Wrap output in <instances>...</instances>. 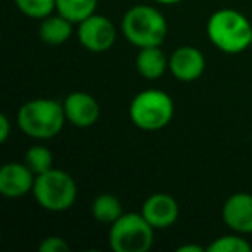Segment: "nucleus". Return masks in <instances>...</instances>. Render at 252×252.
I'll return each mask as SVG.
<instances>
[{
  "instance_id": "obj_1",
  "label": "nucleus",
  "mask_w": 252,
  "mask_h": 252,
  "mask_svg": "<svg viewBox=\"0 0 252 252\" xmlns=\"http://www.w3.org/2000/svg\"><path fill=\"white\" fill-rule=\"evenodd\" d=\"M66 112L63 102L54 98H33L19 107V130L35 140H49L63 131L66 125Z\"/></svg>"
},
{
  "instance_id": "obj_2",
  "label": "nucleus",
  "mask_w": 252,
  "mask_h": 252,
  "mask_svg": "<svg viewBox=\"0 0 252 252\" xmlns=\"http://www.w3.org/2000/svg\"><path fill=\"white\" fill-rule=\"evenodd\" d=\"M206 33L218 50L224 54H240L251 47L252 25L235 9H220L207 19Z\"/></svg>"
},
{
  "instance_id": "obj_3",
  "label": "nucleus",
  "mask_w": 252,
  "mask_h": 252,
  "mask_svg": "<svg viewBox=\"0 0 252 252\" xmlns=\"http://www.w3.org/2000/svg\"><path fill=\"white\" fill-rule=\"evenodd\" d=\"M121 32L137 49L161 47L168 36V21L159 9L138 4L125 12L121 19Z\"/></svg>"
},
{
  "instance_id": "obj_4",
  "label": "nucleus",
  "mask_w": 252,
  "mask_h": 252,
  "mask_svg": "<svg viewBox=\"0 0 252 252\" xmlns=\"http://www.w3.org/2000/svg\"><path fill=\"white\" fill-rule=\"evenodd\" d=\"M130 119L142 131H159L171 123L175 116V102L162 90L149 88L138 92L130 102Z\"/></svg>"
},
{
  "instance_id": "obj_5",
  "label": "nucleus",
  "mask_w": 252,
  "mask_h": 252,
  "mask_svg": "<svg viewBox=\"0 0 252 252\" xmlns=\"http://www.w3.org/2000/svg\"><path fill=\"white\" fill-rule=\"evenodd\" d=\"M32 193L36 204L43 209L50 213H63L76 202L78 187L69 173L52 168L42 175H36Z\"/></svg>"
},
{
  "instance_id": "obj_6",
  "label": "nucleus",
  "mask_w": 252,
  "mask_h": 252,
  "mask_svg": "<svg viewBox=\"0 0 252 252\" xmlns=\"http://www.w3.org/2000/svg\"><path fill=\"white\" fill-rule=\"evenodd\" d=\"M154 231L142 213H125L109 224V245L114 252H147L154 244Z\"/></svg>"
},
{
  "instance_id": "obj_7",
  "label": "nucleus",
  "mask_w": 252,
  "mask_h": 252,
  "mask_svg": "<svg viewBox=\"0 0 252 252\" xmlns=\"http://www.w3.org/2000/svg\"><path fill=\"white\" fill-rule=\"evenodd\" d=\"M76 36L83 49L95 54H102L112 49L116 36H118V30L111 23V19L95 12L90 18L78 23Z\"/></svg>"
},
{
  "instance_id": "obj_8",
  "label": "nucleus",
  "mask_w": 252,
  "mask_h": 252,
  "mask_svg": "<svg viewBox=\"0 0 252 252\" xmlns=\"http://www.w3.org/2000/svg\"><path fill=\"white\" fill-rule=\"evenodd\" d=\"M140 213L154 230H166L178 221L180 206L173 195L158 192L144 200Z\"/></svg>"
},
{
  "instance_id": "obj_9",
  "label": "nucleus",
  "mask_w": 252,
  "mask_h": 252,
  "mask_svg": "<svg viewBox=\"0 0 252 252\" xmlns=\"http://www.w3.org/2000/svg\"><path fill=\"white\" fill-rule=\"evenodd\" d=\"M67 123L76 128H90L100 118V105L94 95L87 92H73L63 100Z\"/></svg>"
},
{
  "instance_id": "obj_10",
  "label": "nucleus",
  "mask_w": 252,
  "mask_h": 252,
  "mask_svg": "<svg viewBox=\"0 0 252 252\" xmlns=\"http://www.w3.org/2000/svg\"><path fill=\"white\" fill-rule=\"evenodd\" d=\"M221 218L231 231L252 235V193L237 192L223 204Z\"/></svg>"
},
{
  "instance_id": "obj_11",
  "label": "nucleus",
  "mask_w": 252,
  "mask_h": 252,
  "mask_svg": "<svg viewBox=\"0 0 252 252\" xmlns=\"http://www.w3.org/2000/svg\"><path fill=\"white\" fill-rule=\"evenodd\" d=\"M36 175L25 162H7L0 168V193L5 199H21L33 192Z\"/></svg>"
},
{
  "instance_id": "obj_12",
  "label": "nucleus",
  "mask_w": 252,
  "mask_h": 252,
  "mask_svg": "<svg viewBox=\"0 0 252 252\" xmlns=\"http://www.w3.org/2000/svg\"><path fill=\"white\" fill-rule=\"evenodd\" d=\"M204 71H206V57L195 47H178L169 56V73L178 81H185V83L195 81L202 76Z\"/></svg>"
},
{
  "instance_id": "obj_13",
  "label": "nucleus",
  "mask_w": 252,
  "mask_h": 252,
  "mask_svg": "<svg viewBox=\"0 0 252 252\" xmlns=\"http://www.w3.org/2000/svg\"><path fill=\"white\" fill-rule=\"evenodd\" d=\"M135 66L142 78L154 81L169 71V56L162 52L161 47H144L138 49Z\"/></svg>"
},
{
  "instance_id": "obj_14",
  "label": "nucleus",
  "mask_w": 252,
  "mask_h": 252,
  "mask_svg": "<svg viewBox=\"0 0 252 252\" xmlns=\"http://www.w3.org/2000/svg\"><path fill=\"white\" fill-rule=\"evenodd\" d=\"M73 25L69 19H66L64 16H61L59 12L47 16L40 21L38 28V36L43 43L50 47H59L63 43H66L73 35Z\"/></svg>"
},
{
  "instance_id": "obj_15",
  "label": "nucleus",
  "mask_w": 252,
  "mask_h": 252,
  "mask_svg": "<svg viewBox=\"0 0 252 252\" xmlns=\"http://www.w3.org/2000/svg\"><path fill=\"white\" fill-rule=\"evenodd\" d=\"M92 216L98 221V223L104 224H112L116 220L125 214L123 211V204L114 193H100L92 200Z\"/></svg>"
},
{
  "instance_id": "obj_16",
  "label": "nucleus",
  "mask_w": 252,
  "mask_h": 252,
  "mask_svg": "<svg viewBox=\"0 0 252 252\" xmlns=\"http://www.w3.org/2000/svg\"><path fill=\"white\" fill-rule=\"evenodd\" d=\"M98 0H56V12L78 25L97 11Z\"/></svg>"
},
{
  "instance_id": "obj_17",
  "label": "nucleus",
  "mask_w": 252,
  "mask_h": 252,
  "mask_svg": "<svg viewBox=\"0 0 252 252\" xmlns=\"http://www.w3.org/2000/svg\"><path fill=\"white\" fill-rule=\"evenodd\" d=\"M25 162L35 175H42V173L49 171L54 168V154L49 147L42 144L32 145L28 151L25 152Z\"/></svg>"
},
{
  "instance_id": "obj_18",
  "label": "nucleus",
  "mask_w": 252,
  "mask_h": 252,
  "mask_svg": "<svg viewBox=\"0 0 252 252\" xmlns=\"http://www.w3.org/2000/svg\"><path fill=\"white\" fill-rule=\"evenodd\" d=\"M206 249L209 252H251L252 245L245 238V235L235 233L233 231L230 235H223V237L214 238Z\"/></svg>"
},
{
  "instance_id": "obj_19",
  "label": "nucleus",
  "mask_w": 252,
  "mask_h": 252,
  "mask_svg": "<svg viewBox=\"0 0 252 252\" xmlns=\"http://www.w3.org/2000/svg\"><path fill=\"white\" fill-rule=\"evenodd\" d=\"M21 14L30 19H40L56 12V0H14Z\"/></svg>"
},
{
  "instance_id": "obj_20",
  "label": "nucleus",
  "mask_w": 252,
  "mask_h": 252,
  "mask_svg": "<svg viewBox=\"0 0 252 252\" xmlns=\"http://www.w3.org/2000/svg\"><path fill=\"white\" fill-rule=\"evenodd\" d=\"M38 251L40 252H64V251H69V244H67L63 237L50 235V237H45L40 242Z\"/></svg>"
},
{
  "instance_id": "obj_21",
  "label": "nucleus",
  "mask_w": 252,
  "mask_h": 252,
  "mask_svg": "<svg viewBox=\"0 0 252 252\" xmlns=\"http://www.w3.org/2000/svg\"><path fill=\"white\" fill-rule=\"evenodd\" d=\"M11 135V121L7 114H0V144H5Z\"/></svg>"
},
{
  "instance_id": "obj_22",
  "label": "nucleus",
  "mask_w": 252,
  "mask_h": 252,
  "mask_svg": "<svg viewBox=\"0 0 252 252\" xmlns=\"http://www.w3.org/2000/svg\"><path fill=\"white\" fill-rule=\"evenodd\" d=\"M176 251L178 252H202L204 247L202 245H197V244H187V245H180Z\"/></svg>"
},
{
  "instance_id": "obj_23",
  "label": "nucleus",
  "mask_w": 252,
  "mask_h": 252,
  "mask_svg": "<svg viewBox=\"0 0 252 252\" xmlns=\"http://www.w3.org/2000/svg\"><path fill=\"white\" fill-rule=\"evenodd\" d=\"M152 2L162 4V5H176V4H180V2H183V0H152Z\"/></svg>"
},
{
  "instance_id": "obj_24",
  "label": "nucleus",
  "mask_w": 252,
  "mask_h": 252,
  "mask_svg": "<svg viewBox=\"0 0 252 252\" xmlns=\"http://www.w3.org/2000/svg\"><path fill=\"white\" fill-rule=\"evenodd\" d=\"M251 47H252V40H251Z\"/></svg>"
}]
</instances>
